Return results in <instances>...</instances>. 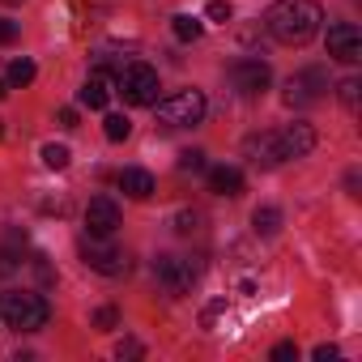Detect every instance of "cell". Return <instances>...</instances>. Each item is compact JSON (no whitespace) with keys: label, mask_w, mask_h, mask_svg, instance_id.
<instances>
[{"label":"cell","mask_w":362,"mask_h":362,"mask_svg":"<svg viewBox=\"0 0 362 362\" xmlns=\"http://www.w3.org/2000/svg\"><path fill=\"white\" fill-rule=\"evenodd\" d=\"M320 22H324V9L315 0H277V5L264 13V26L277 43L286 47H303L320 35Z\"/></svg>","instance_id":"obj_1"},{"label":"cell","mask_w":362,"mask_h":362,"mask_svg":"<svg viewBox=\"0 0 362 362\" xmlns=\"http://www.w3.org/2000/svg\"><path fill=\"white\" fill-rule=\"evenodd\" d=\"M119 188H124V197H132V201H149V197H153V175L141 170V166H128V170H119Z\"/></svg>","instance_id":"obj_12"},{"label":"cell","mask_w":362,"mask_h":362,"mask_svg":"<svg viewBox=\"0 0 362 362\" xmlns=\"http://www.w3.org/2000/svg\"><path fill=\"white\" fill-rule=\"evenodd\" d=\"M43 162H47L52 170H64V166L73 162V153H69V145H43Z\"/></svg>","instance_id":"obj_20"},{"label":"cell","mask_w":362,"mask_h":362,"mask_svg":"<svg viewBox=\"0 0 362 362\" xmlns=\"http://www.w3.org/2000/svg\"><path fill=\"white\" fill-rule=\"evenodd\" d=\"M324 90H328L324 69H303V73H294V77L286 81V107H307V103H315Z\"/></svg>","instance_id":"obj_10"},{"label":"cell","mask_w":362,"mask_h":362,"mask_svg":"<svg viewBox=\"0 0 362 362\" xmlns=\"http://www.w3.org/2000/svg\"><path fill=\"white\" fill-rule=\"evenodd\" d=\"M209 188L218 197H239L243 192V170L239 166H214L209 170Z\"/></svg>","instance_id":"obj_14"},{"label":"cell","mask_w":362,"mask_h":362,"mask_svg":"<svg viewBox=\"0 0 362 362\" xmlns=\"http://www.w3.org/2000/svg\"><path fill=\"white\" fill-rule=\"evenodd\" d=\"M230 81H235V90H239L243 98H256V94H264V90H269L273 73H269V64H264V60L247 56V60H235V69H230Z\"/></svg>","instance_id":"obj_8"},{"label":"cell","mask_w":362,"mask_h":362,"mask_svg":"<svg viewBox=\"0 0 362 362\" xmlns=\"http://www.w3.org/2000/svg\"><path fill=\"white\" fill-rule=\"evenodd\" d=\"M337 94H341V103H345L349 111H358V98H362V81H358V77H345V81L337 86Z\"/></svg>","instance_id":"obj_19"},{"label":"cell","mask_w":362,"mask_h":362,"mask_svg":"<svg viewBox=\"0 0 362 362\" xmlns=\"http://www.w3.org/2000/svg\"><path fill=\"white\" fill-rule=\"evenodd\" d=\"M328 56L332 60H341V64H358L362 60V35H358V26L354 22H337V26H328Z\"/></svg>","instance_id":"obj_9"},{"label":"cell","mask_w":362,"mask_h":362,"mask_svg":"<svg viewBox=\"0 0 362 362\" xmlns=\"http://www.w3.org/2000/svg\"><path fill=\"white\" fill-rule=\"evenodd\" d=\"M0 5H18V0H0Z\"/></svg>","instance_id":"obj_31"},{"label":"cell","mask_w":362,"mask_h":362,"mask_svg":"<svg viewBox=\"0 0 362 362\" xmlns=\"http://www.w3.org/2000/svg\"><path fill=\"white\" fill-rule=\"evenodd\" d=\"M332 358H341L337 345H315V362H332Z\"/></svg>","instance_id":"obj_27"},{"label":"cell","mask_w":362,"mask_h":362,"mask_svg":"<svg viewBox=\"0 0 362 362\" xmlns=\"http://www.w3.org/2000/svg\"><path fill=\"white\" fill-rule=\"evenodd\" d=\"M0 136H5V124H0Z\"/></svg>","instance_id":"obj_32"},{"label":"cell","mask_w":362,"mask_h":362,"mask_svg":"<svg viewBox=\"0 0 362 362\" xmlns=\"http://www.w3.org/2000/svg\"><path fill=\"white\" fill-rule=\"evenodd\" d=\"M60 124H64V128H77V111H73V107H64V111H60Z\"/></svg>","instance_id":"obj_29"},{"label":"cell","mask_w":362,"mask_h":362,"mask_svg":"<svg viewBox=\"0 0 362 362\" xmlns=\"http://www.w3.org/2000/svg\"><path fill=\"white\" fill-rule=\"evenodd\" d=\"M197 222H201V218H197V214H188V209H184V214H175V230H179V235H192V230H197Z\"/></svg>","instance_id":"obj_24"},{"label":"cell","mask_w":362,"mask_h":362,"mask_svg":"<svg viewBox=\"0 0 362 362\" xmlns=\"http://www.w3.org/2000/svg\"><path fill=\"white\" fill-rule=\"evenodd\" d=\"M77 98H81V107H90V111H103V107L111 103V81H107V73H94V77H86V86L77 90Z\"/></svg>","instance_id":"obj_13"},{"label":"cell","mask_w":362,"mask_h":362,"mask_svg":"<svg viewBox=\"0 0 362 362\" xmlns=\"http://www.w3.org/2000/svg\"><path fill=\"white\" fill-rule=\"evenodd\" d=\"M47 320H52V307H47L43 294H30V290L0 294V324H5V328L39 332V328H47Z\"/></svg>","instance_id":"obj_3"},{"label":"cell","mask_w":362,"mask_h":362,"mask_svg":"<svg viewBox=\"0 0 362 362\" xmlns=\"http://www.w3.org/2000/svg\"><path fill=\"white\" fill-rule=\"evenodd\" d=\"M290 358H298V345H294V341L273 345V362H290Z\"/></svg>","instance_id":"obj_25"},{"label":"cell","mask_w":362,"mask_h":362,"mask_svg":"<svg viewBox=\"0 0 362 362\" xmlns=\"http://www.w3.org/2000/svg\"><path fill=\"white\" fill-rule=\"evenodd\" d=\"M86 226H90V235L111 239V235L119 230V205H115L111 197H94V201L86 205Z\"/></svg>","instance_id":"obj_11"},{"label":"cell","mask_w":362,"mask_h":362,"mask_svg":"<svg viewBox=\"0 0 362 362\" xmlns=\"http://www.w3.org/2000/svg\"><path fill=\"white\" fill-rule=\"evenodd\" d=\"M77 252H81L86 269H94V273H103V277H119V273H128V252H119V247L107 243L103 235H86V239L77 243Z\"/></svg>","instance_id":"obj_5"},{"label":"cell","mask_w":362,"mask_h":362,"mask_svg":"<svg viewBox=\"0 0 362 362\" xmlns=\"http://www.w3.org/2000/svg\"><path fill=\"white\" fill-rule=\"evenodd\" d=\"M119 324V311L115 307H98L94 311V328H115Z\"/></svg>","instance_id":"obj_23"},{"label":"cell","mask_w":362,"mask_h":362,"mask_svg":"<svg viewBox=\"0 0 362 362\" xmlns=\"http://www.w3.org/2000/svg\"><path fill=\"white\" fill-rule=\"evenodd\" d=\"M158 73L149 69V64H128L124 73H119V94H124V103L128 107H153L158 103Z\"/></svg>","instance_id":"obj_6"},{"label":"cell","mask_w":362,"mask_h":362,"mask_svg":"<svg viewBox=\"0 0 362 362\" xmlns=\"http://www.w3.org/2000/svg\"><path fill=\"white\" fill-rule=\"evenodd\" d=\"M205 18H209V22H222V26H226V22L235 18L230 0H209V5H205Z\"/></svg>","instance_id":"obj_21"},{"label":"cell","mask_w":362,"mask_h":362,"mask_svg":"<svg viewBox=\"0 0 362 362\" xmlns=\"http://www.w3.org/2000/svg\"><path fill=\"white\" fill-rule=\"evenodd\" d=\"M153 277L162 281L166 294L184 298V294H192V286H197L201 273H197V264L184 260V256H158V260H153Z\"/></svg>","instance_id":"obj_7"},{"label":"cell","mask_w":362,"mask_h":362,"mask_svg":"<svg viewBox=\"0 0 362 362\" xmlns=\"http://www.w3.org/2000/svg\"><path fill=\"white\" fill-rule=\"evenodd\" d=\"M103 132H107V141H128L132 124H128V115H107L103 119Z\"/></svg>","instance_id":"obj_18"},{"label":"cell","mask_w":362,"mask_h":362,"mask_svg":"<svg viewBox=\"0 0 362 362\" xmlns=\"http://www.w3.org/2000/svg\"><path fill=\"white\" fill-rule=\"evenodd\" d=\"M205 111H209V103H205L201 90H179V94H170V98L158 103V119L166 128H192V124L205 119Z\"/></svg>","instance_id":"obj_4"},{"label":"cell","mask_w":362,"mask_h":362,"mask_svg":"<svg viewBox=\"0 0 362 362\" xmlns=\"http://www.w3.org/2000/svg\"><path fill=\"white\" fill-rule=\"evenodd\" d=\"M115 354H119V358H141V345H136V341H119Z\"/></svg>","instance_id":"obj_28"},{"label":"cell","mask_w":362,"mask_h":362,"mask_svg":"<svg viewBox=\"0 0 362 362\" xmlns=\"http://www.w3.org/2000/svg\"><path fill=\"white\" fill-rule=\"evenodd\" d=\"M179 170H205V153L201 149H184L179 153Z\"/></svg>","instance_id":"obj_22"},{"label":"cell","mask_w":362,"mask_h":362,"mask_svg":"<svg viewBox=\"0 0 362 362\" xmlns=\"http://www.w3.org/2000/svg\"><path fill=\"white\" fill-rule=\"evenodd\" d=\"M311 149H315V128L311 124H286L277 132H264V136H252L247 141V153L260 166H277V162H290V158H307Z\"/></svg>","instance_id":"obj_2"},{"label":"cell","mask_w":362,"mask_h":362,"mask_svg":"<svg viewBox=\"0 0 362 362\" xmlns=\"http://www.w3.org/2000/svg\"><path fill=\"white\" fill-rule=\"evenodd\" d=\"M0 98H9V81H0Z\"/></svg>","instance_id":"obj_30"},{"label":"cell","mask_w":362,"mask_h":362,"mask_svg":"<svg viewBox=\"0 0 362 362\" xmlns=\"http://www.w3.org/2000/svg\"><path fill=\"white\" fill-rule=\"evenodd\" d=\"M170 30H175V39H179V43H197V39L205 35V22H201V18H192V13H179V18L170 22Z\"/></svg>","instance_id":"obj_15"},{"label":"cell","mask_w":362,"mask_h":362,"mask_svg":"<svg viewBox=\"0 0 362 362\" xmlns=\"http://www.w3.org/2000/svg\"><path fill=\"white\" fill-rule=\"evenodd\" d=\"M0 43H18V22H9V18H0Z\"/></svg>","instance_id":"obj_26"},{"label":"cell","mask_w":362,"mask_h":362,"mask_svg":"<svg viewBox=\"0 0 362 362\" xmlns=\"http://www.w3.org/2000/svg\"><path fill=\"white\" fill-rule=\"evenodd\" d=\"M5 81H9V86H30V81H35V60H26V56H22V60H13Z\"/></svg>","instance_id":"obj_17"},{"label":"cell","mask_w":362,"mask_h":362,"mask_svg":"<svg viewBox=\"0 0 362 362\" xmlns=\"http://www.w3.org/2000/svg\"><path fill=\"white\" fill-rule=\"evenodd\" d=\"M252 226H256V235H277L281 230V209H273V205L256 209L252 214Z\"/></svg>","instance_id":"obj_16"}]
</instances>
